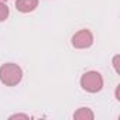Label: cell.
Wrapping results in <instances>:
<instances>
[{
  "instance_id": "8992f818",
  "label": "cell",
  "mask_w": 120,
  "mask_h": 120,
  "mask_svg": "<svg viewBox=\"0 0 120 120\" xmlns=\"http://www.w3.org/2000/svg\"><path fill=\"white\" fill-rule=\"evenodd\" d=\"M7 16H9V7H7L6 4H3L2 2H0V21L6 20V19H7Z\"/></svg>"
},
{
  "instance_id": "277c9868",
  "label": "cell",
  "mask_w": 120,
  "mask_h": 120,
  "mask_svg": "<svg viewBox=\"0 0 120 120\" xmlns=\"http://www.w3.org/2000/svg\"><path fill=\"white\" fill-rule=\"evenodd\" d=\"M38 4V0H17L16 2V7L19 11H23V13H28V11H33Z\"/></svg>"
},
{
  "instance_id": "7a4b0ae2",
  "label": "cell",
  "mask_w": 120,
  "mask_h": 120,
  "mask_svg": "<svg viewBox=\"0 0 120 120\" xmlns=\"http://www.w3.org/2000/svg\"><path fill=\"white\" fill-rule=\"evenodd\" d=\"M81 85L88 92H99L103 86V79L98 72H88L82 76Z\"/></svg>"
},
{
  "instance_id": "52a82bcc",
  "label": "cell",
  "mask_w": 120,
  "mask_h": 120,
  "mask_svg": "<svg viewBox=\"0 0 120 120\" xmlns=\"http://www.w3.org/2000/svg\"><path fill=\"white\" fill-rule=\"evenodd\" d=\"M11 119H28V116H26V114H14V116H11Z\"/></svg>"
},
{
  "instance_id": "6da1fadb",
  "label": "cell",
  "mask_w": 120,
  "mask_h": 120,
  "mask_svg": "<svg viewBox=\"0 0 120 120\" xmlns=\"http://www.w3.org/2000/svg\"><path fill=\"white\" fill-rule=\"evenodd\" d=\"M23 78V72L16 64H4L0 68V79L7 86H16Z\"/></svg>"
},
{
  "instance_id": "5b68a950",
  "label": "cell",
  "mask_w": 120,
  "mask_h": 120,
  "mask_svg": "<svg viewBox=\"0 0 120 120\" xmlns=\"http://www.w3.org/2000/svg\"><path fill=\"white\" fill-rule=\"evenodd\" d=\"M74 117L75 119H78V120H81V119H83V120H92L93 119V113L89 110V109H86V107H82V109H79L75 114H74Z\"/></svg>"
},
{
  "instance_id": "3957f363",
  "label": "cell",
  "mask_w": 120,
  "mask_h": 120,
  "mask_svg": "<svg viewBox=\"0 0 120 120\" xmlns=\"http://www.w3.org/2000/svg\"><path fill=\"white\" fill-rule=\"evenodd\" d=\"M92 34H90V31H88V30H82V31H79V33H76L75 35H74V38H72V44H74V47H76V48H86V47H89L90 44H92Z\"/></svg>"
}]
</instances>
